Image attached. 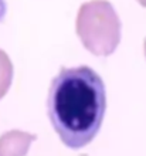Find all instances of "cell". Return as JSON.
<instances>
[{
	"mask_svg": "<svg viewBox=\"0 0 146 156\" xmlns=\"http://www.w3.org/2000/svg\"><path fill=\"white\" fill-rule=\"evenodd\" d=\"M48 116L68 148L81 149L91 142L105 115V85L87 66L62 68L51 82Z\"/></svg>",
	"mask_w": 146,
	"mask_h": 156,
	"instance_id": "obj_1",
	"label": "cell"
},
{
	"mask_svg": "<svg viewBox=\"0 0 146 156\" xmlns=\"http://www.w3.org/2000/svg\"><path fill=\"white\" fill-rule=\"evenodd\" d=\"M77 34L92 54H112L121 41V20L114 6L106 0L84 3L77 16Z\"/></svg>",
	"mask_w": 146,
	"mask_h": 156,
	"instance_id": "obj_2",
	"label": "cell"
},
{
	"mask_svg": "<svg viewBox=\"0 0 146 156\" xmlns=\"http://www.w3.org/2000/svg\"><path fill=\"white\" fill-rule=\"evenodd\" d=\"M34 139V135L12 131L0 138V156H20L26 152L27 145Z\"/></svg>",
	"mask_w": 146,
	"mask_h": 156,
	"instance_id": "obj_3",
	"label": "cell"
},
{
	"mask_svg": "<svg viewBox=\"0 0 146 156\" xmlns=\"http://www.w3.org/2000/svg\"><path fill=\"white\" fill-rule=\"evenodd\" d=\"M13 81V64L3 50H0V99L7 94Z\"/></svg>",
	"mask_w": 146,
	"mask_h": 156,
	"instance_id": "obj_4",
	"label": "cell"
},
{
	"mask_svg": "<svg viewBox=\"0 0 146 156\" xmlns=\"http://www.w3.org/2000/svg\"><path fill=\"white\" fill-rule=\"evenodd\" d=\"M139 2V4H142L143 7H146V0H138Z\"/></svg>",
	"mask_w": 146,
	"mask_h": 156,
	"instance_id": "obj_5",
	"label": "cell"
},
{
	"mask_svg": "<svg viewBox=\"0 0 146 156\" xmlns=\"http://www.w3.org/2000/svg\"><path fill=\"white\" fill-rule=\"evenodd\" d=\"M143 50H145V57H146V40H145V45H143Z\"/></svg>",
	"mask_w": 146,
	"mask_h": 156,
	"instance_id": "obj_6",
	"label": "cell"
}]
</instances>
